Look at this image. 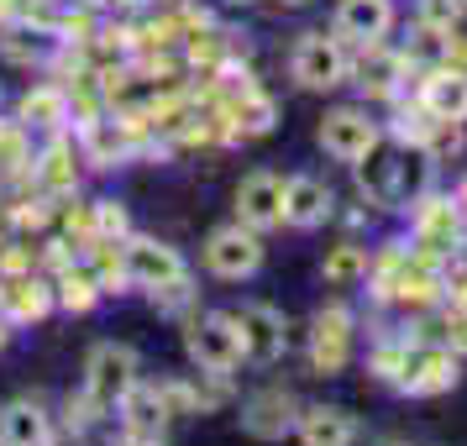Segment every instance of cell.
<instances>
[{"mask_svg":"<svg viewBox=\"0 0 467 446\" xmlns=\"http://www.w3.org/2000/svg\"><path fill=\"white\" fill-rule=\"evenodd\" d=\"M137 373H142L137 347H127V341H100L85 358V399L95 404V410H116V404L142 383Z\"/></svg>","mask_w":467,"mask_h":446,"instance_id":"cell-1","label":"cell"},{"mask_svg":"<svg viewBox=\"0 0 467 446\" xmlns=\"http://www.w3.org/2000/svg\"><path fill=\"white\" fill-rule=\"evenodd\" d=\"M184 352H190V362L205 373V379H226L236 362H242V331H236V316H226V310L194 316L190 331H184Z\"/></svg>","mask_w":467,"mask_h":446,"instance_id":"cell-2","label":"cell"},{"mask_svg":"<svg viewBox=\"0 0 467 446\" xmlns=\"http://www.w3.org/2000/svg\"><path fill=\"white\" fill-rule=\"evenodd\" d=\"M289 74H295L299 89H316V95L347 85V79H352L347 43H341L337 32H331V37H326V32H305L295 43V53H289Z\"/></svg>","mask_w":467,"mask_h":446,"instance_id":"cell-3","label":"cell"},{"mask_svg":"<svg viewBox=\"0 0 467 446\" xmlns=\"http://www.w3.org/2000/svg\"><path fill=\"white\" fill-rule=\"evenodd\" d=\"M200 257H205V268H211L215 278L242 284V278H253L257 268H263V232L242 226V221H232V226H215V232L205 236Z\"/></svg>","mask_w":467,"mask_h":446,"instance_id":"cell-4","label":"cell"},{"mask_svg":"<svg viewBox=\"0 0 467 446\" xmlns=\"http://www.w3.org/2000/svg\"><path fill=\"white\" fill-rule=\"evenodd\" d=\"M394 383H400V394H415V399L446 394V389H457V352L436 347V341H410L400 352Z\"/></svg>","mask_w":467,"mask_h":446,"instance_id":"cell-5","label":"cell"},{"mask_svg":"<svg viewBox=\"0 0 467 446\" xmlns=\"http://www.w3.org/2000/svg\"><path fill=\"white\" fill-rule=\"evenodd\" d=\"M121 278L152 295V289H169V284H179V278H190V268H184L179 247H169V242L127 236V242H121Z\"/></svg>","mask_w":467,"mask_h":446,"instance_id":"cell-6","label":"cell"},{"mask_svg":"<svg viewBox=\"0 0 467 446\" xmlns=\"http://www.w3.org/2000/svg\"><path fill=\"white\" fill-rule=\"evenodd\" d=\"M236 316V331H242V362H253V368H274L284 352H289V320L278 316L274 305H242L232 310Z\"/></svg>","mask_w":467,"mask_h":446,"instance_id":"cell-7","label":"cell"},{"mask_svg":"<svg viewBox=\"0 0 467 446\" xmlns=\"http://www.w3.org/2000/svg\"><path fill=\"white\" fill-rule=\"evenodd\" d=\"M316 142L326 148V158H337V163H358L373 142H383V131H379V121H373L362 106H337V110H326V116H320Z\"/></svg>","mask_w":467,"mask_h":446,"instance_id":"cell-8","label":"cell"},{"mask_svg":"<svg viewBox=\"0 0 467 446\" xmlns=\"http://www.w3.org/2000/svg\"><path fill=\"white\" fill-rule=\"evenodd\" d=\"M242 430L253 436V441H284V436H295L299 425V399L289 389H263L253 399L242 404Z\"/></svg>","mask_w":467,"mask_h":446,"instance_id":"cell-9","label":"cell"},{"mask_svg":"<svg viewBox=\"0 0 467 446\" xmlns=\"http://www.w3.org/2000/svg\"><path fill=\"white\" fill-rule=\"evenodd\" d=\"M337 215V194L326 179L316 173H289L284 179V226H295V232H316Z\"/></svg>","mask_w":467,"mask_h":446,"instance_id":"cell-10","label":"cell"},{"mask_svg":"<svg viewBox=\"0 0 467 446\" xmlns=\"http://www.w3.org/2000/svg\"><path fill=\"white\" fill-rule=\"evenodd\" d=\"M331 32L352 47H379L394 32V0H341Z\"/></svg>","mask_w":467,"mask_h":446,"instance_id":"cell-11","label":"cell"},{"mask_svg":"<svg viewBox=\"0 0 467 446\" xmlns=\"http://www.w3.org/2000/svg\"><path fill=\"white\" fill-rule=\"evenodd\" d=\"M236 221L253 226V232H274V226H284V179L268 173V169L247 173V179L236 184Z\"/></svg>","mask_w":467,"mask_h":446,"instance_id":"cell-12","label":"cell"},{"mask_svg":"<svg viewBox=\"0 0 467 446\" xmlns=\"http://www.w3.org/2000/svg\"><path fill=\"white\" fill-rule=\"evenodd\" d=\"M310 358H316V373H341V368H347V358H352V310H347V305L316 310Z\"/></svg>","mask_w":467,"mask_h":446,"instance_id":"cell-13","label":"cell"},{"mask_svg":"<svg viewBox=\"0 0 467 446\" xmlns=\"http://www.w3.org/2000/svg\"><path fill=\"white\" fill-rule=\"evenodd\" d=\"M400 169H404L400 152L389 148V142H373V148L352 163V173H358V194L368 200V205H400Z\"/></svg>","mask_w":467,"mask_h":446,"instance_id":"cell-14","label":"cell"},{"mask_svg":"<svg viewBox=\"0 0 467 446\" xmlns=\"http://www.w3.org/2000/svg\"><path fill=\"white\" fill-rule=\"evenodd\" d=\"M53 441V415L32 394H11L0 404V446H47Z\"/></svg>","mask_w":467,"mask_h":446,"instance_id":"cell-15","label":"cell"},{"mask_svg":"<svg viewBox=\"0 0 467 446\" xmlns=\"http://www.w3.org/2000/svg\"><path fill=\"white\" fill-rule=\"evenodd\" d=\"M420 106L436 116V121H451V127H462L467 121V68H431L420 85Z\"/></svg>","mask_w":467,"mask_h":446,"instance_id":"cell-16","label":"cell"},{"mask_svg":"<svg viewBox=\"0 0 467 446\" xmlns=\"http://www.w3.org/2000/svg\"><path fill=\"white\" fill-rule=\"evenodd\" d=\"M295 436L299 446H352L358 441V415L341 404H310V410H299Z\"/></svg>","mask_w":467,"mask_h":446,"instance_id":"cell-17","label":"cell"},{"mask_svg":"<svg viewBox=\"0 0 467 446\" xmlns=\"http://www.w3.org/2000/svg\"><path fill=\"white\" fill-rule=\"evenodd\" d=\"M415 236H420V247H451L462 236V205L457 200H420L415 205Z\"/></svg>","mask_w":467,"mask_h":446,"instance_id":"cell-18","label":"cell"},{"mask_svg":"<svg viewBox=\"0 0 467 446\" xmlns=\"http://www.w3.org/2000/svg\"><path fill=\"white\" fill-rule=\"evenodd\" d=\"M404 53H389V47H362V64H358V74H362V89L373 95V100H389V95H400V74H404Z\"/></svg>","mask_w":467,"mask_h":446,"instance_id":"cell-19","label":"cell"},{"mask_svg":"<svg viewBox=\"0 0 467 446\" xmlns=\"http://www.w3.org/2000/svg\"><path fill=\"white\" fill-rule=\"evenodd\" d=\"M68 121V95L58 85H37L22 95V127L26 131H58Z\"/></svg>","mask_w":467,"mask_h":446,"instance_id":"cell-20","label":"cell"},{"mask_svg":"<svg viewBox=\"0 0 467 446\" xmlns=\"http://www.w3.org/2000/svg\"><path fill=\"white\" fill-rule=\"evenodd\" d=\"M116 410L127 415V425L137 430V436H152V430L163 425V415H169V410H163V394H158V389H148V383H137L127 399L116 404Z\"/></svg>","mask_w":467,"mask_h":446,"instance_id":"cell-21","label":"cell"},{"mask_svg":"<svg viewBox=\"0 0 467 446\" xmlns=\"http://www.w3.org/2000/svg\"><path fill=\"white\" fill-rule=\"evenodd\" d=\"M100 295H106V284H100V274H89V268H74V274L58 278V305L64 310H89Z\"/></svg>","mask_w":467,"mask_h":446,"instance_id":"cell-22","label":"cell"},{"mask_svg":"<svg viewBox=\"0 0 467 446\" xmlns=\"http://www.w3.org/2000/svg\"><path fill=\"white\" fill-rule=\"evenodd\" d=\"M320 274L331 278V284H352V278L368 274V253H362L358 242H341V247H331V253H326Z\"/></svg>","mask_w":467,"mask_h":446,"instance_id":"cell-23","label":"cell"},{"mask_svg":"<svg viewBox=\"0 0 467 446\" xmlns=\"http://www.w3.org/2000/svg\"><path fill=\"white\" fill-rule=\"evenodd\" d=\"M274 100H268V95H247V100H242V106H236V131H242V137H268V131H274Z\"/></svg>","mask_w":467,"mask_h":446,"instance_id":"cell-24","label":"cell"},{"mask_svg":"<svg viewBox=\"0 0 467 446\" xmlns=\"http://www.w3.org/2000/svg\"><path fill=\"white\" fill-rule=\"evenodd\" d=\"M53 299H58V295L47 289L43 278L11 284V310H16V316H32V320H37V316H47V310H53ZM16 316H11V320H16Z\"/></svg>","mask_w":467,"mask_h":446,"instance_id":"cell-25","label":"cell"},{"mask_svg":"<svg viewBox=\"0 0 467 446\" xmlns=\"http://www.w3.org/2000/svg\"><path fill=\"white\" fill-rule=\"evenodd\" d=\"M446 347H451V352H467V305H457V310L446 316Z\"/></svg>","mask_w":467,"mask_h":446,"instance_id":"cell-26","label":"cell"},{"mask_svg":"<svg viewBox=\"0 0 467 446\" xmlns=\"http://www.w3.org/2000/svg\"><path fill=\"white\" fill-rule=\"evenodd\" d=\"M26 5H32V0H0V22H16V16H26Z\"/></svg>","mask_w":467,"mask_h":446,"instance_id":"cell-27","label":"cell"},{"mask_svg":"<svg viewBox=\"0 0 467 446\" xmlns=\"http://www.w3.org/2000/svg\"><path fill=\"white\" fill-rule=\"evenodd\" d=\"M11 326H16V320H11L5 310H0V352H5V341H11Z\"/></svg>","mask_w":467,"mask_h":446,"instance_id":"cell-28","label":"cell"},{"mask_svg":"<svg viewBox=\"0 0 467 446\" xmlns=\"http://www.w3.org/2000/svg\"><path fill=\"white\" fill-rule=\"evenodd\" d=\"M373 446H410V441H404V436H379Z\"/></svg>","mask_w":467,"mask_h":446,"instance_id":"cell-29","label":"cell"},{"mask_svg":"<svg viewBox=\"0 0 467 446\" xmlns=\"http://www.w3.org/2000/svg\"><path fill=\"white\" fill-rule=\"evenodd\" d=\"M457 205H462V215H467V179L457 184Z\"/></svg>","mask_w":467,"mask_h":446,"instance_id":"cell-30","label":"cell"},{"mask_svg":"<svg viewBox=\"0 0 467 446\" xmlns=\"http://www.w3.org/2000/svg\"><path fill=\"white\" fill-rule=\"evenodd\" d=\"M278 5H310V0H278Z\"/></svg>","mask_w":467,"mask_h":446,"instance_id":"cell-31","label":"cell"},{"mask_svg":"<svg viewBox=\"0 0 467 446\" xmlns=\"http://www.w3.org/2000/svg\"><path fill=\"white\" fill-rule=\"evenodd\" d=\"M100 5H131V0H100Z\"/></svg>","mask_w":467,"mask_h":446,"instance_id":"cell-32","label":"cell"},{"mask_svg":"<svg viewBox=\"0 0 467 446\" xmlns=\"http://www.w3.org/2000/svg\"><path fill=\"white\" fill-rule=\"evenodd\" d=\"M226 5H257V0H226Z\"/></svg>","mask_w":467,"mask_h":446,"instance_id":"cell-33","label":"cell"}]
</instances>
